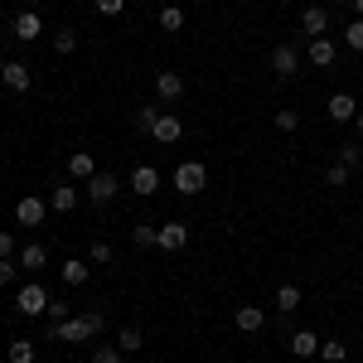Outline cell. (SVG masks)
Masks as SVG:
<instances>
[{
    "label": "cell",
    "mask_w": 363,
    "mask_h": 363,
    "mask_svg": "<svg viewBox=\"0 0 363 363\" xmlns=\"http://www.w3.org/2000/svg\"><path fill=\"white\" fill-rule=\"evenodd\" d=\"M58 320H68V301H49V325H58Z\"/></svg>",
    "instance_id": "obj_37"
},
{
    "label": "cell",
    "mask_w": 363,
    "mask_h": 363,
    "mask_svg": "<svg viewBox=\"0 0 363 363\" xmlns=\"http://www.w3.org/2000/svg\"><path fill=\"white\" fill-rule=\"evenodd\" d=\"M354 126H359V136H363V107H359V116H354Z\"/></svg>",
    "instance_id": "obj_41"
},
{
    "label": "cell",
    "mask_w": 363,
    "mask_h": 363,
    "mask_svg": "<svg viewBox=\"0 0 363 363\" xmlns=\"http://www.w3.org/2000/svg\"><path fill=\"white\" fill-rule=\"evenodd\" d=\"M184 136V121L174 112H160V121H155V131H150V140H160V145H174V140Z\"/></svg>",
    "instance_id": "obj_13"
},
{
    "label": "cell",
    "mask_w": 363,
    "mask_h": 363,
    "mask_svg": "<svg viewBox=\"0 0 363 363\" xmlns=\"http://www.w3.org/2000/svg\"><path fill=\"white\" fill-rule=\"evenodd\" d=\"M272 73H277V78H296V73H301V54H296L291 44H277V49H272Z\"/></svg>",
    "instance_id": "obj_9"
},
{
    "label": "cell",
    "mask_w": 363,
    "mask_h": 363,
    "mask_svg": "<svg viewBox=\"0 0 363 363\" xmlns=\"http://www.w3.org/2000/svg\"><path fill=\"white\" fill-rule=\"evenodd\" d=\"M160 29H169V34L184 29V10H179V5H165V10H160Z\"/></svg>",
    "instance_id": "obj_28"
},
{
    "label": "cell",
    "mask_w": 363,
    "mask_h": 363,
    "mask_svg": "<svg viewBox=\"0 0 363 363\" xmlns=\"http://www.w3.org/2000/svg\"><path fill=\"white\" fill-rule=\"evenodd\" d=\"M155 247L184 252V247H189V228H184V223H160V228H155Z\"/></svg>",
    "instance_id": "obj_8"
},
{
    "label": "cell",
    "mask_w": 363,
    "mask_h": 363,
    "mask_svg": "<svg viewBox=\"0 0 363 363\" xmlns=\"http://www.w3.org/2000/svg\"><path fill=\"white\" fill-rule=\"evenodd\" d=\"M160 184H165V179H160V169H155V165H136V169H131V194L150 199V194H160Z\"/></svg>",
    "instance_id": "obj_7"
},
{
    "label": "cell",
    "mask_w": 363,
    "mask_h": 363,
    "mask_svg": "<svg viewBox=\"0 0 363 363\" xmlns=\"http://www.w3.org/2000/svg\"><path fill=\"white\" fill-rule=\"evenodd\" d=\"M325 29H330V10H325V5H306V15H301V34H306V39H320Z\"/></svg>",
    "instance_id": "obj_11"
},
{
    "label": "cell",
    "mask_w": 363,
    "mask_h": 363,
    "mask_svg": "<svg viewBox=\"0 0 363 363\" xmlns=\"http://www.w3.org/2000/svg\"><path fill=\"white\" fill-rule=\"evenodd\" d=\"M10 34H15L20 44H34V39L44 34V20H39L34 10H20V15H15V25H10Z\"/></svg>",
    "instance_id": "obj_10"
},
{
    "label": "cell",
    "mask_w": 363,
    "mask_h": 363,
    "mask_svg": "<svg viewBox=\"0 0 363 363\" xmlns=\"http://www.w3.org/2000/svg\"><path fill=\"white\" fill-rule=\"evenodd\" d=\"M320 359L325 363H344L349 359V344H344V339H320Z\"/></svg>",
    "instance_id": "obj_24"
},
{
    "label": "cell",
    "mask_w": 363,
    "mask_h": 363,
    "mask_svg": "<svg viewBox=\"0 0 363 363\" xmlns=\"http://www.w3.org/2000/svg\"><path fill=\"white\" fill-rule=\"evenodd\" d=\"M44 218H49V203H44V199H20V203H15V223L20 228H39L44 223Z\"/></svg>",
    "instance_id": "obj_6"
},
{
    "label": "cell",
    "mask_w": 363,
    "mask_h": 363,
    "mask_svg": "<svg viewBox=\"0 0 363 363\" xmlns=\"http://www.w3.org/2000/svg\"><path fill=\"white\" fill-rule=\"evenodd\" d=\"M131 242H136V247H155V228L136 223V228H131Z\"/></svg>",
    "instance_id": "obj_31"
},
{
    "label": "cell",
    "mask_w": 363,
    "mask_h": 363,
    "mask_svg": "<svg viewBox=\"0 0 363 363\" xmlns=\"http://www.w3.org/2000/svg\"><path fill=\"white\" fill-rule=\"evenodd\" d=\"M92 363H121V349L116 344H97L92 349Z\"/></svg>",
    "instance_id": "obj_33"
},
{
    "label": "cell",
    "mask_w": 363,
    "mask_h": 363,
    "mask_svg": "<svg viewBox=\"0 0 363 363\" xmlns=\"http://www.w3.org/2000/svg\"><path fill=\"white\" fill-rule=\"evenodd\" d=\"M169 184H174L179 194H199V189L208 184V165H203V160H184V165L169 174Z\"/></svg>",
    "instance_id": "obj_2"
},
{
    "label": "cell",
    "mask_w": 363,
    "mask_h": 363,
    "mask_svg": "<svg viewBox=\"0 0 363 363\" xmlns=\"http://www.w3.org/2000/svg\"><path fill=\"white\" fill-rule=\"evenodd\" d=\"M68 174H73V179H92V174H97L92 155H87V150H73V155H68Z\"/></svg>",
    "instance_id": "obj_23"
},
{
    "label": "cell",
    "mask_w": 363,
    "mask_h": 363,
    "mask_svg": "<svg viewBox=\"0 0 363 363\" xmlns=\"http://www.w3.org/2000/svg\"><path fill=\"white\" fill-rule=\"evenodd\" d=\"M301 301H306V296H301V286H291V281L277 291V310H281V315H296V310H301Z\"/></svg>",
    "instance_id": "obj_21"
},
{
    "label": "cell",
    "mask_w": 363,
    "mask_h": 363,
    "mask_svg": "<svg viewBox=\"0 0 363 363\" xmlns=\"http://www.w3.org/2000/svg\"><path fill=\"white\" fill-rule=\"evenodd\" d=\"M155 97H160V102H179V97H184V78H179L174 68L155 73Z\"/></svg>",
    "instance_id": "obj_12"
},
{
    "label": "cell",
    "mask_w": 363,
    "mask_h": 363,
    "mask_svg": "<svg viewBox=\"0 0 363 363\" xmlns=\"http://www.w3.org/2000/svg\"><path fill=\"white\" fill-rule=\"evenodd\" d=\"M49 208H54V213H73V208H78V189H73V184H54Z\"/></svg>",
    "instance_id": "obj_20"
},
{
    "label": "cell",
    "mask_w": 363,
    "mask_h": 363,
    "mask_svg": "<svg viewBox=\"0 0 363 363\" xmlns=\"http://www.w3.org/2000/svg\"><path fill=\"white\" fill-rule=\"evenodd\" d=\"M15 267H20L15 257H5V262H0V286H10V281H15Z\"/></svg>",
    "instance_id": "obj_38"
},
{
    "label": "cell",
    "mask_w": 363,
    "mask_h": 363,
    "mask_svg": "<svg viewBox=\"0 0 363 363\" xmlns=\"http://www.w3.org/2000/svg\"><path fill=\"white\" fill-rule=\"evenodd\" d=\"M296 126H301V112H291V107H281V112H277V131H286V136H291Z\"/></svg>",
    "instance_id": "obj_32"
},
{
    "label": "cell",
    "mask_w": 363,
    "mask_h": 363,
    "mask_svg": "<svg viewBox=\"0 0 363 363\" xmlns=\"http://www.w3.org/2000/svg\"><path fill=\"white\" fill-rule=\"evenodd\" d=\"M335 39H330V34H320V39H310V49H306V58L310 63H315V68H330V63H335Z\"/></svg>",
    "instance_id": "obj_14"
},
{
    "label": "cell",
    "mask_w": 363,
    "mask_h": 363,
    "mask_svg": "<svg viewBox=\"0 0 363 363\" xmlns=\"http://www.w3.org/2000/svg\"><path fill=\"white\" fill-rule=\"evenodd\" d=\"M15 262H20L25 272H44V267H49V252L39 247V242H29V247H20V257H15Z\"/></svg>",
    "instance_id": "obj_19"
},
{
    "label": "cell",
    "mask_w": 363,
    "mask_h": 363,
    "mask_svg": "<svg viewBox=\"0 0 363 363\" xmlns=\"http://www.w3.org/2000/svg\"><path fill=\"white\" fill-rule=\"evenodd\" d=\"M0 83L10 87V92H29L34 87V73H29V63H20V58H0Z\"/></svg>",
    "instance_id": "obj_4"
},
{
    "label": "cell",
    "mask_w": 363,
    "mask_h": 363,
    "mask_svg": "<svg viewBox=\"0 0 363 363\" xmlns=\"http://www.w3.org/2000/svg\"><path fill=\"white\" fill-rule=\"evenodd\" d=\"M155 121H160V107H155V102L136 107V116H131V126H136L140 136H150V131H155Z\"/></svg>",
    "instance_id": "obj_22"
},
{
    "label": "cell",
    "mask_w": 363,
    "mask_h": 363,
    "mask_svg": "<svg viewBox=\"0 0 363 363\" xmlns=\"http://www.w3.org/2000/svg\"><path fill=\"white\" fill-rule=\"evenodd\" d=\"M296 363H315V359H296Z\"/></svg>",
    "instance_id": "obj_42"
},
{
    "label": "cell",
    "mask_w": 363,
    "mask_h": 363,
    "mask_svg": "<svg viewBox=\"0 0 363 363\" xmlns=\"http://www.w3.org/2000/svg\"><path fill=\"white\" fill-rule=\"evenodd\" d=\"M116 189H121V179H116V174H107V169H97V174L87 179V199H92L97 208H102V203H112Z\"/></svg>",
    "instance_id": "obj_5"
},
{
    "label": "cell",
    "mask_w": 363,
    "mask_h": 363,
    "mask_svg": "<svg viewBox=\"0 0 363 363\" xmlns=\"http://www.w3.org/2000/svg\"><path fill=\"white\" fill-rule=\"evenodd\" d=\"M339 165L359 169V165H363V145H354V140H344V145H339Z\"/></svg>",
    "instance_id": "obj_27"
},
{
    "label": "cell",
    "mask_w": 363,
    "mask_h": 363,
    "mask_svg": "<svg viewBox=\"0 0 363 363\" xmlns=\"http://www.w3.org/2000/svg\"><path fill=\"white\" fill-rule=\"evenodd\" d=\"M54 49L58 54H73V49H78V34H73V29H54Z\"/></svg>",
    "instance_id": "obj_30"
},
{
    "label": "cell",
    "mask_w": 363,
    "mask_h": 363,
    "mask_svg": "<svg viewBox=\"0 0 363 363\" xmlns=\"http://www.w3.org/2000/svg\"><path fill=\"white\" fill-rule=\"evenodd\" d=\"M5 257H20V252H15V233L0 228V262H5Z\"/></svg>",
    "instance_id": "obj_36"
},
{
    "label": "cell",
    "mask_w": 363,
    "mask_h": 363,
    "mask_svg": "<svg viewBox=\"0 0 363 363\" xmlns=\"http://www.w3.org/2000/svg\"><path fill=\"white\" fill-rule=\"evenodd\" d=\"M349 174H354L349 165H330V169H325V184H335V189H339V184H349Z\"/></svg>",
    "instance_id": "obj_34"
},
{
    "label": "cell",
    "mask_w": 363,
    "mask_h": 363,
    "mask_svg": "<svg viewBox=\"0 0 363 363\" xmlns=\"http://www.w3.org/2000/svg\"><path fill=\"white\" fill-rule=\"evenodd\" d=\"M102 330H107V320H102L97 310H83V315H68V320L49 325V339H63V344H83V339L102 335Z\"/></svg>",
    "instance_id": "obj_1"
},
{
    "label": "cell",
    "mask_w": 363,
    "mask_h": 363,
    "mask_svg": "<svg viewBox=\"0 0 363 363\" xmlns=\"http://www.w3.org/2000/svg\"><path fill=\"white\" fill-rule=\"evenodd\" d=\"M140 344H145V335H140L136 325H126V330H121V335H116V349H121V354H136Z\"/></svg>",
    "instance_id": "obj_26"
},
{
    "label": "cell",
    "mask_w": 363,
    "mask_h": 363,
    "mask_svg": "<svg viewBox=\"0 0 363 363\" xmlns=\"http://www.w3.org/2000/svg\"><path fill=\"white\" fill-rule=\"evenodd\" d=\"M325 107H330V116H335V121H354V116H359V102H354L349 92H335Z\"/></svg>",
    "instance_id": "obj_17"
},
{
    "label": "cell",
    "mask_w": 363,
    "mask_h": 363,
    "mask_svg": "<svg viewBox=\"0 0 363 363\" xmlns=\"http://www.w3.org/2000/svg\"><path fill=\"white\" fill-rule=\"evenodd\" d=\"M291 354H296V359H315V354H320V335H315V330H296V335H291Z\"/></svg>",
    "instance_id": "obj_16"
},
{
    "label": "cell",
    "mask_w": 363,
    "mask_h": 363,
    "mask_svg": "<svg viewBox=\"0 0 363 363\" xmlns=\"http://www.w3.org/2000/svg\"><path fill=\"white\" fill-rule=\"evenodd\" d=\"M233 325H238L242 335H257V330L267 325V315H262V306H238V315H233Z\"/></svg>",
    "instance_id": "obj_15"
},
{
    "label": "cell",
    "mask_w": 363,
    "mask_h": 363,
    "mask_svg": "<svg viewBox=\"0 0 363 363\" xmlns=\"http://www.w3.org/2000/svg\"><path fill=\"white\" fill-rule=\"evenodd\" d=\"M126 10V0H97V15H121Z\"/></svg>",
    "instance_id": "obj_39"
},
{
    "label": "cell",
    "mask_w": 363,
    "mask_h": 363,
    "mask_svg": "<svg viewBox=\"0 0 363 363\" xmlns=\"http://www.w3.org/2000/svg\"><path fill=\"white\" fill-rule=\"evenodd\" d=\"M349 5H354V20H363V0H349Z\"/></svg>",
    "instance_id": "obj_40"
},
{
    "label": "cell",
    "mask_w": 363,
    "mask_h": 363,
    "mask_svg": "<svg viewBox=\"0 0 363 363\" xmlns=\"http://www.w3.org/2000/svg\"><path fill=\"white\" fill-rule=\"evenodd\" d=\"M5 359H10V363H34V359H39V349H34V339L15 335V339H10V349H5Z\"/></svg>",
    "instance_id": "obj_18"
},
{
    "label": "cell",
    "mask_w": 363,
    "mask_h": 363,
    "mask_svg": "<svg viewBox=\"0 0 363 363\" xmlns=\"http://www.w3.org/2000/svg\"><path fill=\"white\" fill-rule=\"evenodd\" d=\"M344 44L363 54V20H349V25H344Z\"/></svg>",
    "instance_id": "obj_29"
},
{
    "label": "cell",
    "mask_w": 363,
    "mask_h": 363,
    "mask_svg": "<svg viewBox=\"0 0 363 363\" xmlns=\"http://www.w3.org/2000/svg\"><path fill=\"white\" fill-rule=\"evenodd\" d=\"M49 301H54V296H49L39 281H29V286L15 291V310H20V315H49Z\"/></svg>",
    "instance_id": "obj_3"
},
{
    "label": "cell",
    "mask_w": 363,
    "mask_h": 363,
    "mask_svg": "<svg viewBox=\"0 0 363 363\" xmlns=\"http://www.w3.org/2000/svg\"><path fill=\"white\" fill-rule=\"evenodd\" d=\"M87 272H92L87 262H63V267H58V277L68 281V286H83V281H87Z\"/></svg>",
    "instance_id": "obj_25"
},
{
    "label": "cell",
    "mask_w": 363,
    "mask_h": 363,
    "mask_svg": "<svg viewBox=\"0 0 363 363\" xmlns=\"http://www.w3.org/2000/svg\"><path fill=\"white\" fill-rule=\"evenodd\" d=\"M87 262H92V267L112 262V242H92V252H87Z\"/></svg>",
    "instance_id": "obj_35"
}]
</instances>
